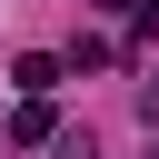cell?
Returning a JSON list of instances; mask_svg holds the SVG:
<instances>
[{"label": "cell", "mask_w": 159, "mask_h": 159, "mask_svg": "<svg viewBox=\"0 0 159 159\" xmlns=\"http://www.w3.org/2000/svg\"><path fill=\"white\" fill-rule=\"evenodd\" d=\"M40 139H60V119H50V99H20L10 109V149H40Z\"/></svg>", "instance_id": "1"}, {"label": "cell", "mask_w": 159, "mask_h": 159, "mask_svg": "<svg viewBox=\"0 0 159 159\" xmlns=\"http://www.w3.org/2000/svg\"><path fill=\"white\" fill-rule=\"evenodd\" d=\"M60 70H70V60H50V50H30V60L10 70V80H20V99H50V89H60Z\"/></svg>", "instance_id": "2"}, {"label": "cell", "mask_w": 159, "mask_h": 159, "mask_svg": "<svg viewBox=\"0 0 159 159\" xmlns=\"http://www.w3.org/2000/svg\"><path fill=\"white\" fill-rule=\"evenodd\" d=\"M50 159H99V149H89V129H70V139H50Z\"/></svg>", "instance_id": "3"}, {"label": "cell", "mask_w": 159, "mask_h": 159, "mask_svg": "<svg viewBox=\"0 0 159 159\" xmlns=\"http://www.w3.org/2000/svg\"><path fill=\"white\" fill-rule=\"evenodd\" d=\"M139 119H159V70H149V80H139Z\"/></svg>", "instance_id": "4"}]
</instances>
